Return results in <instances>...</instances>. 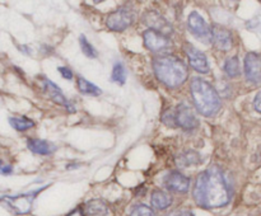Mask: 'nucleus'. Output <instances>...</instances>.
<instances>
[{
  "instance_id": "1",
  "label": "nucleus",
  "mask_w": 261,
  "mask_h": 216,
  "mask_svg": "<svg viewBox=\"0 0 261 216\" xmlns=\"http://www.w3.org/2000/svg\"><path fill=\"white\" fill-rule=\"evenodd\" d=\"M196 205L203 208H219L231 201V187L218 165H211L198 175L193 190Z\"/></svg>"
},
{
  "instance_id": "2",
  "label": "nucleus",
  "mask_w": 261,
  "mask_h": 216,
  "mask_svg": "<svg viewBox=\"0 0 261 216\" xmlns=\"http://www.w3.org/2000/svg\"><path fill=\"white\" fill-rule=\"evenodd\" d=\"M153 70L161 83L168 88H178L189 78L186 64L172 55H161L153 60Z\"/></svg>"
},
{
  "instance_id": "3",
  "label": "nucleus",
  "mask_w": 261,
  "mask_h": 216,
  "mask_svg": "<svg viewBox=\"0 0 261 216\" xmlns=\"http://www.w3.org/2000/svg\"><path fill=\"white\" fill-rule=\"evenodd\" d=\"M191 97L196 109L205 117H213L221 108V98L211 83L201 78H194L190 84Z\"/></svg>"
},
{
  "instance_id": "4",
  "label": "nucleus",
  "mask_w": 261,
  "mask_h": 216,
  "mask_svg": "<svg viewBox=\"0 0 261 216\" xmlns=\"http://www.w3.org/2000/svg\"><path fill=\"white\" fill-rule=\"evenodd\" d=\"M40 191L41 190L33 191V192L23 193V195L18 196H4V197L0 198V201L4 202L7 207L17 215H24L31 211L33 200Z\"/></svg>"
},
{
  "instance_id": "5",
  "label": "nucleus",
  "mask_w": 261,
  "mask_h": 216,
  "mask_svg": "<svg viewBox=\"0 0 261 216\" xmlns=\"http://www.w3.org/2000/svg\"><path fill=\"white\" fill-rule=\"evenodd\" d=\"M135 14L132 9L129 8H119L117 10H115L114 13L109 15L107 18V27L111 30H115V32H122L126 28H129L130 25L134 23Z\"/></svg>"
},
{
  "instance_id": "6",
  "label": "nucleus",
  "mask_w": 261,
  "mask_h": 216,
  "mask_svg": "<svg viewBox=\"0 0 261 216\" xmlns=\"http://www.w3.org/2000/svg\"><path fill=\"white\" fill-rule=\"evenodd\" d=\"M189 30L204 43L212 42V28L198 12H191L188 19Z\"/></svg>"
},
{
  "instance_id": "7",
  "label": "nucleus",
  "mask_w": 261,
  "mask_h": 216,
  "mask_svg": "<svg viewBox=\"0 0 261 216\" xmlns=\"http://www.w3.org/2000/svg\"><path fill=\"white\" fill-rule=\"evenodd\" d=\"M173 113H175L176 127H181L185 131H193L199 126L198 117L194 113L191 107L186 103L178 104Z\"/></svg>"
},
{
  "instance_id": "8",
  "label": "nucleus",
  "mask_w": 261,
  "mask_h": 216,
  "mask_svg": "<svg viewBox=\"0 0 261 216\" xmlns=\"http://www.w3.org/2000/svg\"><path fill=\"white\" fill-rule=\"evenodd\" d=\"M41 80V88H42L43 93L48 97L53 102H55L59 106L66 107L69 112H75V107L70 103V102L66 99V97L64 96L63 90L56 85L55 83H53L51 80L46 79L45 76H40Z\"/></svg>"
},
{
  "instance_id": "9",
  "label": "nucleus",
  "mask_w": 261,
  "mask_h": 216,
  "mask_svg": "<svg viewBox=\"0 0 261 216\" xmlns=\"http://www.w3.org/2000/svg\"><path fill=\"white\" fill-rule=\"evenodd\" d=\"M144 46L152 52H162L171 47V40L168 36L157 32L154 29H147L143 33Z\"/></svg>"
},
{
  "instance_id": "10",
  "label": "nucleus",
  "mask_w": 261,
  "mask_h": 216,
  "mask_svg": "<svg viewBox=\"0 0 261 216\" xmlns=\"http://www.w3.org/2000/svg\"><path fill=\"white\" fill-rule=\"evenodd\" d=\"M245 75L250 83H261V56L256 52H249L245 57Z\"/></svg>"
},
{
  "instance_id": "11",
  "label": "nucleus",
  "mask_w": 261,
  "mask_h": 216,
  "mask_svg": "<svg viewBox=\"0 0 261 216\" xmlns=\"http://www.w3.org/2000/svg\"><path fill=\"white\" fill-rule=\"evenodd\" d=\"M186 56L189 58V63H190L191 68L195 71L200 74H208L209 73V63L208 58H206L205 53L201 52L200 50H198L196 47H194L193 45H186L185 47Z\"/></svg>"
},
{
  "instance_id": "12",
  "label": "nucleus",
  "mask_w": 261,
  "mask_h": 216,
  "mask_svg": "<svg viewBox=\"0 0 261 216\" xmlns=\"http://www.w3.org/2000/svg\"><path fill=\"white\" fill-rule=\"evenodd\" d=\"M165 186L168 191L186 193L190 190V179L178 170H172L165 178Z\"/></svg>"
},
{
  "instance_id": "13",
  "label": "nucleus",
  "mask_w": 261,
  "mask_h": 216,
  "mask_svg": "<svg viewBox=\"0 0 261 216\" xmlns=\"http://www.w3.org/2000/svg\"><path fill=\"white\" fill-rule=\"evenodd\" d=\"M212 42L221 51H228L232 47V33L221 25L212 27Z\"/></svg>"
},
{
  "instance_id": "14",
  "label": "nucleus",
  "mask_w": 261,
  "mask_h": 216,
  "mask_svg": "<svg viewBox=\"0 0 261 216\" xmlns=\"http://www.w3.org/2000/svg\"><path fill=\"white\" fill-rule=\"evenodd\" d=\"M144 22L149 27V29H154L166 36H170L172 33V27L170 23L157 12H148L144 15Z\"/></svg>"
},
{
  "instance_id": "15",
  "label": "nucleus",
  "mask_w": 261,
  "mask_h": 216,
  "mask_svg": "<svg viewBox=\"0 0 261 216\" xmlns=\"http://www.w3.org/2000/svg\"><path fill=\"white\" fill-rule=\"evenodd\" d=\"M27 146L31 151L38 155H51L56 151V145L42 139H28Z\"/></svg>"
},
{
  "instance_id": "16",
  "label": "nucleus",
  "mask_w": 261,
  "mask_h": 216,
  "mask_svg": "<svg viewBox=\"0 0 261 216\" xmlns=\"http://www.w3.org/2000/svg\"><path fill=\"white\" fill-rule=\"evenodd\" d=\"M84 215L86 216H107L109 215V207H107L106 202L99 198H94V200L88 201L86 203V208H84Z\"/></svg>"
},
{
  "instance_id": "17",
  "label": "nucleus",
  "mask_w": 261,
  "mask_h": 216,
  "mask_svg": "<svg viewBox=\"0 0 261 216\" xmlns=\"http://www.w3.org/2000/svg\"><path fill=\"white\" fill-rule=\"evenodd\" d=\"M150 203L157 210H166L172 205V197L163 190H154L150 196Z\"/></svg>"
},
{
  "instance_id": "18",
  "label": "nucleus",
  "mask_w": 261,
  "mask_h": 216,
  "mask_svg": "<svg viewBox=\"0 0 261 216\" xmlns=\"http://www.w3.org/2000/svg\"><path fill=\"white\" fill-rule=\"evenodd\" d=\"M200 162H201L200 155H199L196 151H191V150L182 152V154L178 155V158L176 159V163H177V165L180 168L191 167V165L199 164Z\"/></svg>"
},
{
  "instance_id": "19",
  "label": "nucleus",
  "mask_w": 261,
  "mask_h": 216,
  "mask_svg": "<svg viewBox=\"0 0 261 216\" xmlns=\"http://www.w3.org/2000/svg\"><path fill=\"white\" fill-rule=\"evenodd\" d=\"M9 124L10 126L14 130H17V131H27V130L32 129V127L35 126V122L25 116L10 117Z\"/></svg>"
},
{
  "instance_id": "20",
  "label": "nucleus",
  "mask_w": 261,
  "mask_h": 216,
  "mask_svg": "<svg viewBox=\"0 0 261 216\" xmlns=\"http://www.w3.org/2000/svg\"><path fill=\"white\" fill-rule=\"evenodd\" d=\"M78 89L81 93L87 94V96L97 97L102 93V90L98 86L94 85L93 83L88 81L87 79H84L83 76H78Z\"/></svg>"
},
{
  "instance_id": "21",
  "label": "nucleus",
  "mask_w": 261,
  "mask_h": 216,
  "mask_svg": "<svg viewBox=\"0 0 261 216\" xmlns=\"http://www.w3.org/2000/svg\"><path fill=\"white\" fill-rule=\"evenodd\" d=\"M224 71H226L227 75L229 78H236L241 74L240 70V61L237 56H232V57L227 58L226 63H224Z\"/></svg>"
},
{
  "instance_id": "22",
  "label": "nucleus",
  "mask_w": 261,
  "mask_h": 216,
  "mask_svg": "<svg viewBox=\"0 0 261 216\" xmlns=\"http://www.w3.org/2000/svg\"><path fill=\"white\" fill-rule=\"evenodd\" d=\"M111 80L114 83L120 84V85H122L126 81V69H125V66L121 63H116L114 65L111 74Z\"/></svg>"
},
{
  "instance_id": "23",
  "label": "nucleus",
  "mask_w": 261,
  "mask_h": 216,
  "mask_svg": "<svg viewBox=\"0 0 261 216\" xmlns=\"http://www.w3.org/2000/svg\"><path fill=\"white\" fill-rule=\"evenodd\" d=\"M79 45H81L82 51H83V53L87 56V57H89V58L97 57L96 48H94L93 46L88 42V40H87L86 36L84 35H82L81 37H79Z\"/></svg>"
},
{
  "instance_id": "24",
  "label": "nucleus",
  "mask_w": 261,
  "mask_h": 216,
  "mask_svg": "<svg viewBox=\"0 0 261 216\" xmlns=\"http://www.w3.org/2000/svg\"><path fill=\"white\" fill-rule=\"evenodd\" d=\"M129 216H155L154 211L147 205H143V203H139V205H135L134 207L130 211Z\"/></svg>"
},
{
  "instance_id": "25",
  "label": "nucleus",
  "mask_w": 261,
  "mask_h": 216,
  "mask_svg": "<svg viewBox=\"0 0 261 216\" xmlns=\"http://www.w3.org/2000/svg\"><path fill=\"white\" fill-rule=\"evenodd\" d=\"M58 71L61 74V76H63L64 79H66V80H71V79H73V71L69 68H66V66H59Z\"/></svg>"
},
{
  "instance_id": "26",
  "label": "nucleus",
  "mask_w": 261,
  "mask_h": 216,
  "mask_svg": "<svg viewBox=\"0 0 261 216\" xmlns=\"http://www.w3.org/2000/svg\"><path fill=\"white\" fill-rule=\"evenodd\" d=\"M166 216H195V215L189 210H178V211H173V212L168 213V215Z\"/></svg>"
},
{
  "instance_id": "27",
  "label": "nucleus",
  "mask_w": 261,
  "mask_h": 216,
  "mask_svg": "<svg viewBox=\"0 0 261 216\" xmlns=\"http://www.w3.org/2000/svg\"><path fill=\"white\" fill-rule=\"evenodd\" d=\"M254 107H255V109H256L257 112H260V113H261V90L256 94V97H255Z\"/></svg>"
},
{
  "instance_id": "28",
  "label": "nucleus",
  "mask_w": 261,
  "mask_h": 216,
  "mask_svg": "<svg viewBox=\"0 0 261 216\" xmlns=\"http://www.w3.org/2000/svg\"><path fill=\"white\" fill-rule=\"evenodd\" d=\"M68 216H86V215H84V211H83V208H81V207H76V208H74V210L71 211V212L69 213Z\"/></svg>"
},
{
  "instance_id": "29",
  "label": "nucleus",
  "mask_w": 261,
  "mask_h": 216,
  "mask_svg": "<svg viewBox=\"0 0 261 216\" xmlns=\"http://www.w3.org/2000/svg\"><path fill=\"white\" fill-rule=\"evenodd\" d=\"M0 173H3V174H9V173H12V167H10V165L3 167L2 169H0Z\"/></svg>"
},
{
  "instance_id": "30",
  "label": "nucleus",
  "mask_w": 261,
  "mask_h": 216,
  "mask_svg": "<svg viewBox=\"0 0 261 216\" xmlns=\"http://www.w3.org/2000/svg\"><path fill=\"white\" fill-rule=\"evenodd\" d=\"M0 165H2V162H0Z\"/></svg>"
}]
</instances>
